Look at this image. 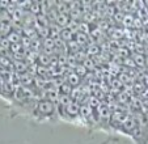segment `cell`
<instances>
[{"label":"cell","mask_w":148,"mask_h":144,"mask_svg":"<svg viewBox=\"0 0 148 144\" xmlns=\"http://www.w3.org/2000/svg\"><path fill=\"white\" fill-rule=\"evenodd\" d=\"M68 80H70V84L71 85H76V83L79 81V77L76 75H71L70 77H68Z\"/></svg>","instance_id":"cell-1"},{"label":"cell","mask_w":148,"mask_h":144,"mask_svg":"<svg viewBox=\"0 0 148 144\" xmlns=\"http://www.w3.org/2000/svg\"><path fill=\"white\" fill-rule=\"evenodd\" d=\"M9 39H11V42H17L18 41V36H17V34H11Z\"/></svg>","instance_id":"cell-2"}]
</instances>
